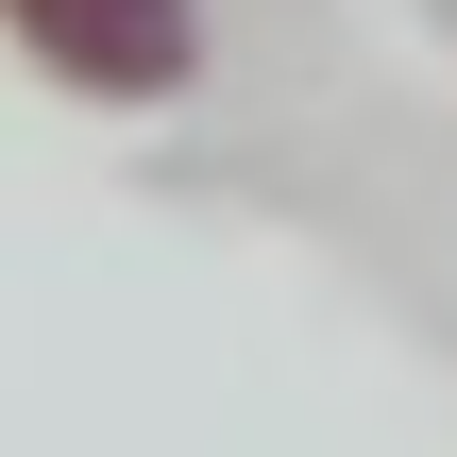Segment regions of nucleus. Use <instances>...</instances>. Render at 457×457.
I'll return each mask as SVG.
<instances>
[{"label": "nucleus", "mask_w": 457, "mask_h": 457, "mask_svg": "<svg viewBox=\"0 0 457 457\" xmlns=\"http://www.w3.org/2000/svg\"><path fill=\"white\" fill-rule=\"evenodd\" d=\"M68 85H102V102H170L187 68H204V0H0Z\"/></svg>", "instance_id": "f257e3e1"}, {"label": "nucleus", "mask_w": 457, "mask_h": 457, "mask_svg": "<svg viewBox=\"0 0 457 457\" xmlns=\"http://www.w3.org/2000/svg\"><path fill=\"white\" fill-rule=\"evenodd\" d=\"M424 17H441V34H457V0H424Z\"/></svg>", "instance_id": "f03ea898"}]
</instances>
